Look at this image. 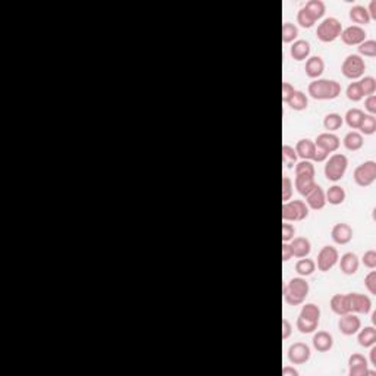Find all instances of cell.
I'll return each mask as SVG.
<instances>
[{
  "mask_svg": "<svg viewBox=\"0 0 376 376\" xmlns=\"http://www.w3.org/2000/svg\"><path fill=\"white\" fill-rule=\"evenodd\" d=\"M310 287L309 282L306 281L303 276H297L290 279L288 284L284 285L282 288V294H284L285 303L290 306H300L305 303L306 297L309 295Z\"/></svg>",
  "mask_w": 376,
  "mask_h": 376,
  "instance_id": "1",
  "label": "cell"
},
{
  "mask_svg": "<svg viewBox=\"0 0 376 376\" xmlns=\"http://www.w3.org/2000/svg\"><path fill=\"white\" fill-rule=\"evenodd\" d=\"M307 92L312 99L315 100H334L341 94V85L339 82L334 80H313L309 84Z\"/></svg>",
  "mask_w": 376,
  "mask_h": 376,
  "instance_id": "2",
  "label": "cell"
},
{
  "mask_svg": "<svg viewBox=\"0 0 376 376\" xmlns=\"http://www.w3.org/2000/svg\"><path fill=\"white\" fill-rule=\"evenodd\" d=\"M347 166H348V159L346 154L335 153L326 159L325 163V176L328 181L336 183L346 175Z\"/></svg>",
  "mask_w": 376,
  "mask_h": 376,
  "instance_id": "3",
  "label": "cell"
},
{
  "mask_svg": "<svg viewBox=\"0 0 376 376\" xmlns=\"http://www.w3.org/2000/svg\"><path fill=\"white\" fill-rule=\"evenodd\" d=\"M341 32H343L341 22L336 18H334V16H329V18H325L317 25L316 35L322 43H332L341 35Z\"/></svg>",
  "mask_w": 376,
  "mask_h": 376,
  "instance_id": "4",
  "label": "cell"
},
{
  "mask_svg": "<svg viewBox=\"0 0 376 376\" xmlns=\"http://www.w3.org/2000/svg\"><path fill=\"white\" fill-rule=\"evenodd\" d=\"M366 71V63L365 59L360 55H348L343 65H341V72L348 80H359L365 75Z\"/></svg>",
  "mask_w": 376,
  "mask_h": 376,
  "instance_id": "5",
  "label": "cell"
},
{
  "mask_svg": "<svg viewBox=\"0 0 376 376\" xmlns=\"http://www.w3.org/2000/svg\"><path fill=\"white\" fill-rule=\"evenodd\" d=\"M309 216V207L303 200H290L282 204V221L301 222Z\"/></svg>",
  "mask_w": 376,
  "mask_h": 376,
  "instance_id": "6",
  "label": "cell"
},
{
  "mask_svg": "<svg viewBox=\"0 0 376 376\" xmlns=\"http://www.w3.org/2000/svg\"><path fill=\"white\" fill-rule=\"evenodd\" d=\"M353 178L359 187L365 188V187L372 185L376 180V163L373 160H366L362 165H359L354 169Z\"/></svg>",
  "mask_w": 376,
  "mask_h": 376,
  "instance_id": "7",
  "label": "cell"
},
{
  "mask_svg": "<svg viewBox=\"0 0 376 376\" xmlns=\"http://www.w3.org/2000/svg\"><path fill=\"white\" fill-rule=\"evenodd\" d=\"M339 259V253L335 247L332 245H325L320 248V252L317 253V260H316V266L320 272H328L331 271Z\"/></svg>",
  "mask_w": 376,
  "mask_h": 376,
  "instance_id": "8",
  "label": "cell"
},
{
  "mask_svg": "<svg viewBox=\"0 0 376 376\" xmlns=\"http://www.w3.org/2000/svg\"><path fill=\"white\" fill-rule=\"evenodd\" d=\"M347 297H348L350 313H356V315H367V313H370L372 301H370V298L367 295L351 293V294H347Z\"/></svg>",
  "mask_w": 376,
  "mask_h": 376,
  "instance_id": "9",
  "label": "cell"
},
{
  "mask_svg": "<svg viewBox=\"0 0 376 376\" xmlns=\"http://www.w3.org/2000/svg\"><path fill=\"white\" fill-rule=\"evenodd\" d=\"M348 375L350 376H365L375 375L373 370H369L367 359L363 354L354 353L348 359Z\"/></svg>",
  "mask_w": 376,
  "mask_h": 376,
  "instance_id": "10",
  "label": "cell"
},
{
  "mask_svg": "<svg viewBox=\"0 0 376 376\" xmlns=\"http://www.w3.org/2000/svg\"><path fill=\"white\" fill-rule=\"evenodd\" d=\"M360 328H362V320H360V317H357L356 313H347V315L339 316L338 329L343 335H354L360 331Z\"/></svg>",
  "mask_w": 376,
  "mask_h": 376,
  "instance_id": "11",
  "label": "cell"
},
{
  "mask_svg": "<svg viewBox=\"0 0 376 376\" xmlns=\"http://www.w3.org/2000/svg\"><path fill=\"white\" fill-rule=\"evenodd\" d=\"M312 351L310 347L305 343H294L288 348V360L293 365H305L310 360Z\"/></svg>",
  "mask_w": 376,
  "mask_h": 376,
  "instance_id": "12",
  "label": "cell"
},
{
  "mask_svg": "<svg viewBox=\"0 0 376 376\" xmlns=\"http://www.w3.org/2000/svg\"><path fill=\"white\" fill-rule=\"evenodd\" d=\"M341 41L347 46H360L363 41L366 40L367 34L363 27L359 25H350L341 32Z\"/></svg>",
  "mask_w": 376,
  "mask_h": 376,
  "instance_id": "13",
  "label": "cell"
},
{
  "mask_svg": "<svg viewBox=\"0 0 376 376\" xmlns=\"http://www.w3.org/2000/svg\"><path fill=\"white\" fill-rule=\"evenodd\" d=\"M339 144H341V141H339L338 135H335L334 132H322V134L317 135V138L315 140L316 147L322 149L328 154L336 152L339 149Z\"/></svg>",
  "mask_w": 376,
  "mask_h": 376,
  "instance_id": "14",
  "label": "cell"
},
{
  "mask_svg": "<svg viewBox=\"0 0 376 376\" xmlns=\"http://www.w3.org/2000/svg\"><path fill=\"white\" fill-rule=\"evenodd\" d=\"M331 237L334 240V243L338 245H346L353 240V228L348 224H335L332 231H331Z\"/></svg>",
  "mask_w": 376,
  "mask_h": 376,
  "instance_id": "15",
  "label": "cell"
},
{
  "mask_svg": "<svg viewBox=\"0 0 376 376\" xmlns=\"http://www.w3.org/2000/svg\"><path fill=\"white\" fill-rule=\"evenodd\" d=\"M306 204L312 210H322L326 206V195L324 188L316 184V187L306 195Z\"/></svg>",
  "mask_w": 376,
  "mask_h": 376,
  "instance_id": "16",
  "label": "cell"
},
{
  "mask_svg": "<svg viewBox=\"0 0 376 376\" xmlns=\"http://www.w3.org/2000/svg\"><path fill=\"white\" fill-rule=\"evenodd\" d=\"M306 75L312 80H317L325 71V62L320 56H310L306 61Z\"/></svg>",
  "mask_w": 376,
  "mask_h": 376,
  "instance_id": "17",
  "label": "cell"
},
{
  "mask_svg": "<svg viewBox=\"0 0 376 376\" xmlns=\"http://www.w3.org/2000/svg\"><path fill=\"white\" fill-rule=\"evenodd\" d=\"M290 243H291L290 245H291L293 257L303 259V257H307L312 252V244L306 237H294Z\"/></svg>",
  "mask_w": 376,
  "mask_h": 376,
  "instance_id": "18",
  "label": "cell"
},
{
  "mask_svg": "<svg viewBox=\"0 0 376 376\" xmlns=\"http://www.w3.org/2000/svg\"><path fill=\"white\" fill-rule=\"evenodd\" d=\"M312 343H313V347L319 353H326L334 346V336L331 335L329 332H326V331H317L313 335Z\"/></svg>",
  "mask_w": 376,
  "mask_h": 376,
  "instance_id": "19",
  "label": "cell"
},
{
  "mask_svg": "<svg viewBox=\"0 0 376 376\" xmlns=\"http://www.w3.org/2000/svg\"><path fill=\"white\" fill-rule=\"evenodd\" d=\"M338 260H339V269H341L343 274L346 275L357 274L360 262H359V257H357L356 254L348 252V253L343 254L341 259H338Z\"/></svg>",
  "mask_w": 376,
  "mask_h": 376,
  "instance_id": "20",
  "label": "cell"
},
{
  "mask_svg": "<svg viewBox=\"0 0 376 376\" xmlns=\"http://www.w3.org/2000/svg\"><path fill=\"white\" fill-rule=\"evenodd\" d=\"M295 153H297V156L301 159V160H313V156H315V150H316V146H315V141H312V140H300V141H297L295 144Z\"/></svg>",
  "mask_w": 376,
  "mask_h": 376,
  "instance_id": "21",
  "label": "cell"
},
{
  "mask_svg": "<svg viewBox=\"0 0 376 376\" xmlns=\"http://www.w3.org/2000/svg\"><path fill=\"white\" fill-rule=\"evenodd\" d=\"M291 58L297 62L306 61L310 56V43L307 40H295L291 46Z\"/></svg>",
  "mask_w": 376,
  "mask_h": 376,
  "instance_id": "22",
  "label": "cell"
},
{
  "mask_svg": "<svg viewBox=\"0 0 376 376\" xmlns=\"http://www.w3.org/2000/svg\"><path fill=\"white\" fill-rule=\"evenodd\" d=\"M295 190L298 191L300 195L306 197L316 187L315 176H309V175H295L294 180Z\"/></svg>",
  "mask_w": 376,
  "mask_h": 376,
  "instance_id": "23",
  "label": "cell"
},
{
  "mask_svg": "<svg viewBox=\"0 0 376 376\" xmlns=\"http://www.w3.org/2000/svg\"><path fill=\"white\" fill-rule=\"evenodd\" d=\"M329 306H331V310L338 316L350 313V306H348V297H347V294L332 295V298L329 301Z\"/></svg>",
  "mask_w": 376,
  "mask_h": 376,
  "instance_id": "24",
  "label": "cell"
},
{
  "mask_svg": "<svg viewBox=\"0 0 376 376\" xmlns=\"http://www.w3.org/2000/svg\"><path fill=\"white\" fill-rule=\"evenodd\" d=\"M343 142H344V147L348 152H357V150H360L363 147L365 138H363V135L360 132L350 131L348 134H346Z\"/></svg>",
  "mask_w": 376,
  "mask_h": 376,
  "instance_id": "25",
  "label": "cell"
},
{
  "mask_svg": "<svg viewBox=\"0 0 376 376\" xmlns=\"http://www.w3.org/2000/svg\"><path fill=\"white\" fill-rule=\"evenodd\" d=\"M357 341L359 346L365 347V348H370L376 344V329L373 326H366L365 329L360 328L359 335H357Z\"/></svg>",
  "mask_w": 376,
  "mask_h": 376,
  "instance_id": "26",
  "label": "cell"
},
{
  "mask_svg": "<svg viewBox=\"0 0 376 376\" xmlns=\"http://www.w3.org/2000/svg\"><path fill=\"white\" fill-rule=\"evenodd\" d=\"M326 203L332 204V206H338L346 202V190L339 185H332L329 187V190L325 193Z\"/></svg>",
  "mask_w": 376,
  "mask_h": 376,
  "instance_id": "27",
  "label": "cell"
},
{
  "mask_svg": "<svg viewBox=\"0 0 376 376\" xmlns=\"http://www.w3.org/2000/svg\"><path fill=\"white\" fill-rule=\"evenodd\" d=\"M350 20L353 21L356 25L362 27V25H367L370 22V16L367 13V9L365 6L356 5L350 9Z\"/></svg>",
  "mask_w": 376,
  "mask_h": 376,
  "instance_id": "28",
  "label": "cell"
},
{
  "mask_svg": "<svg viewBox=\"0 0 376 376\" xmlns=\"http://www.w3.org/2000/svg\"><path fill=\"white\" fill-rule=\"evenodd\" d=\"M287 104L293 109V111H297V112H301V111H306L307 106H309V99L303 92H298L295 90L294 94L290 97V100L287 102Z\"/></svg>",
  "mask_w": 376,
  "mask_h": 376,
  "instance_id": "29",
  "label": "cell"
},
{
  "mask_svg": "<svg viewBox=\"0 0 376 376\" xmlns=\"http://www.w3.org/2000/svg\"><path fill=\"white\" fill-rule=\"evenodd\" d=\"M303 8L312 15V18L315 21L322 20L326 10L325 3L322 0H309Z\"/></svg>",
  "mask_w": 376,
  "mask_h": 376,
  "instance_id": "30",
  "label": "cell"
},
{
  "mask_svg": "<svg viewBox=\"0 0 376 376\" xmlns=\"http://www.w3.org/2000/svg\"><path fill=\"white\" fill-rule=\"evenodd\" d=\"M343 123H344V118L339 113H328L324 118V128L326 132L338 131L343 127Z\"/></svg>",
  "mask_w": 376,
  "mask_h": 376,
  "instance_id": "31",
  "label": "cell"
},
{
  "mask_svg": "<svg viewBox=\"0 0 376 376\" xmlns=\"http://www.w3.org/2000/svg\"><path fill=\"white\" fill-rule=\"evenodd\" d=\"M365 115H366V113L363 112V111H360V109H357V108H353V109L347 111L344 119H346L347 125H348L351 130H359V127H360V123L363 121Z\"/></svg>",
  "mask_w": 376,
  "mask_h": 376,
  "instance_id": "32",
  "label": "cell"
},
{
  "mask_svg": "<svg viewBox=\"0 0 376 376\" xmlns=\"http://www.w3.org/2000/svg\"><path fill=\"white\" fill-rule=\"evenodd\" d=\"M316 271V262L312 259H307L303 257L300 259L297 263H295V272L300 275V276H310V275L315 274Z\"/></svg>",
  "mask_w": 376,
  "mask_h": 376,
  "instance_id": "33",
  "label": "cell"
},
{
  "mask_svg": "<svg viewBox=\"0 0 376 376\" xmlns=\"http://www.w3.org/2000/svg\"><path fill=\"white\" fill-rule=\"evenodd\" d=\"M295 325H297V329H298L301 334H312V332H315L316 329H317L319 322H316V320H310V319H306V317H303V316L298 315Z\"/></svg>",
  "mask_w": 376,
  "mask_h": 376,
  "instance_id": "34",
  "label": "cell"
},
{
  "mask_svg": "<svg viewBox=\"0 0 376 376\" xmlns=\"http://www.w3.org/2000/svg\"><path fill=\"white\" fill-rule=\"evenodd\" d=\"M297 160H298V156H297V153H295L294 147H291V146H288V144L282 146V162L287 165V168L294 169Z\"/></svg>",
  "mask_w": 376,
  "mask_h": 376,
  "instance_id": "35",
  "label": "cell"
},
{
  "mask_svg": "<svg viewBox=\"0 0 376 376\" xmlns=\"http://www.w3.org/2000/svg\"><path fill=\"white\" fill-rule=\"evenodd\" d=\"M300 316H303L306 319H310V320L320 322V309L315 303H307L301 307Z\"/></svg>",
  "mask_w": 376,
  "mask_h": 376,
  "instance_id": "36",
  "label": "cell"
},
{
  "mask_svg": "<svg viewBox=\"0 0 376 376\" xmlns=\"http://www.w3.org/2000/svg\"><path fill=\"white\" fill-rule=\"evenodd\" d=\"M298 37V28L291 22H285L282 25V43H294Z\"/></svg>",
  "mask_w": 376,
  "mask_h": 376,
  "instance_id": "37",
  "label": "cell"
},
{
  "mask_svg": "<svg viewBox=\"0 0 376 376\" xmlns=\"http://www.w3.org/2000/svg\"><path fill=\"white\" fill-rule=\"evenodd\" d=\"M359 130L365 135H372L376 132V118L373 115H365L363 121L360 123Z\"/></svg>",
  "mask_w": 376,
  "mask_h": 376,
  "instance_id": "38",
  "label": "cell"
},
{
  "mask_svg": "<svg viewBox=\"0 0 376 376\" xmlns=\"http://www.w3.org/2000/svg\"><path fill=\"white\" fill-rule=\"evenodd\" d=\"M346 94H347V99H348V100H351V102H360V100L365 97V96H363V92H362V87H360V84H359V81L351 82V84L347 87Z\"/></svg>",
  "mask_w": 376,
  "mask_h": 376,
  "instance_id": "39",
  "label": "cell"
},
{
  "mask_svg": "<svg viewBox=\"0 0 376 376\" xmlns=\"http://www.w3.org/2000/svg\"><path fill=\"white\" fill-rule=\"evenodd\" d=\"M295 175H309V176H315V165L312 163V160H301V162H297L294 166Z\"/></svg>",
  "mask_w": 376,
  "mask_h": 376,
  "instance_id": "40",
  "label": "cell"
},
{
  "mask_svg": "<svg viewBox=\"0 0 376 376\" xmlns=\"http://www.w3.org/2000/svg\"><path fill=\"white\" fill-rule=\"evenodd\" d=\"M359 55L366 58H375L376 56V41L365 40L359 46Z\"/></svg>",
  "mask_w": 376,
  "mask_h": 376,
  "instance_id": "41",
  "label": "cell"
},
{
  "mask_svg": "<svg viewBox=\"0 0 376 376\" xmlns=\"http://www.w3.org/2000/svg\"><path fill=\"white\" fill-rule=\"evenodd\" d=\"M359 84H360V87H362V92H363V96H365V97L375 94L376 80L373 77H365V78H362V80L359 81Z\"/></svg>",
  "mask_w": 376,
  "mask_h": 376,
  "instance_id": "42",
  "label": "cell"
},
{
  "mask_svg": "<svg viewBox=\"0 0 376 376\" xmlns=\"http://www.w3.org/2000/svg\"><path fill=\"white\" fill-rule=\"evenodd\" d=\"M297 22L303 28H312L316 24V21L312 18V15L305 8H301V9L298 10V13H297Z\"/></svg>",
  "mask_w": 376,
  "mask_h": 376,
  "instance_id": "43",
  "label": "cell"
},
{
  "mask_svg": "<svg viewBox=\"0 0 376 376\" xmlns=\"http://www.w3.org/2000/svg\"><path fill=\"white\" fill-rule=\"evenodd\" d=\"M293 188H294V184L291 181L290 176H282V202H290L291 200V195H293Z\"/></svg>",
  "mask_w": 376,
  "mask_h": 376,
  "instance_id": "44",
  "label": "cell"
},
{
  "mask_svg": "<svg viewBox=\"0 0 376 376\" xmlns=\"http://www.w3.org/2000/svg\"><path fill=\"white\" fill-rule=\"evenodd\" d=\"M362 262L363 264L366 266L367 269H375L376 267V252L375 250H367L366 253L363 254V257H362Z\"/></svg>",
  "mask_w": 376,
  "mask_h": 376,
  "instance_id": "45",
  "label": "cell"
},
{
  "mask_svg": "<svg viewBox=\"0 0 376 376\" xmlns=\"http://www.w3.org/2000/svg\"><path fill=\"white\" fill-rule=\"evenodd\" d=\"M365 287L370 294H376V272L373 269L365 276Z\"/></svg>",
  "mask_w": 376,
  "mask_h": 376,
  "instance_id": "46",
  "label": "cell"
},
{
  "mask_svg": "<svg viewBox=\"0 0 376 376\" xmlns=\"http://www.w3.org/2000/svg\"><path fill=\"white\" fill-rule=\"evenodd\" d=\"M295 235V228L294 225L285 222L282 224V243H290Z\"/></svg>",
  "mask_w": 376,
  "mask_h": 376,
  "instance_id": "47",
  "label": "cell"
},
{
  "mask_svg": "<svg viewBox=\"0 0 376 376\" xmlns=\"http://www.w3.org/2000/svg\"><path fill=\"white\" fill-rule=\"evenodd\" d=\"M365 109H366L369 115H373L375 116L376 113V96L372 94V96H367L366 100H365Z\"/></svg>",
  "mask_w": 376,
  "mask_h": 376,
  "instance_id": "48",
  "label": "cell"
},
{
  "mask_svg": "<svg viewBox=\"0 0 376 376\" xmlns=\"http://www.w3.org/2000/svg\"><path fill=\"white\" fill-rule=\"evenodd\" d=\"M295 88L290 84V82H282V102L287 103L290 100V97L294 94Z\"/></svg>",
  "mask_w": 376,
  "mask_h": 376,
  "instance_id": "49",
  "label": "cell"
},
{
  "mask_svg": "<svg viewBox=\"0 0 376 376\" xmlns=\"http://www.w3.org/2000/svg\"><path fill=\"white\" fill-rule=\"evenodd\" d=\"M293 332V326L288 319H282V339H288Z\"/></svg>",
  "mask_w": 376,
  "mask_h": 376,
  "instance_id": "50",
  "label": "cell"
},
{
  "mask_svg": "<svg viewBox=\"0 0 376 376\" xmlns=\"http://www.w3.org/2000/svg\"><path fill=\"white\" fill-rule=\"evenodd\" d=\"M329 157V154L326 152H324L322 149L316 147L315 150V156H313V162H326V159Z\"/></svg>",
  "mask_w": 376,
  "mask_h": 376,
  "instance_id": "51",
  "label": "cell"
},
{
  "mask_svg": "<svg viewBox=\"0 0 376 376\" xmlns=\"http://www.w3.org/2000/svg\"><path fill=\"white\" fill-rule=\"evenodd\" d=\"M291 257H293V252L290 243H282V262H288Z\"/></svg>",
  "mask_w": 376,
  "mask_h": 376,
  "instance_id": "52",
  "label": "cell"
},
{
  "mask_svg": "<svg viewBox=\"0 0 376 376\" xmlns=\"http://www.w3.org/2000/svg\"><path fill=\"white\" fill-rule=\"evenodd\" d=\"M367 9V13H369V16H370V21L372 20H376V0H372L370 3H369V8Z\"/></svg>",
  "mask_w": 376,
  "mask_h": 376,
  "instance_id": "53",
  "label": "cell"
},
{
  "mask_svg": "<svg viewBox=\"0 0 376 376\" xmlns=\"http://www.w3.org/2000/svg\"><path fill=\"white\" fill-rule=\"evenodd\" d=\"M298 375H300L298 370H295L294 367L287 366L282 369V376H298Z\"/></svg>",
  "mask_w": 376,
  "mask_h": 376,
  "instance_id": "54",
  "label": "cell"
},
{
  "mask_svg": "<svg viewBox=\"0 0 376 376\" xmlns=\"http://www.w3.org/2000/svg\"><path fill=\"white\" fill-rule=\"evenodd\" d=\"M370 365L376 366V347H370Z\"/></svg>",
  "mask_w": 376,
  "mask_h": 376,
  "instance_id": "55",
  "label": "cell"
},
{
  "mask_svg": "<svg viewBox=\"0 0 376 376\" xmlns=\"http://www.w3.org/2000/svg\"><path fill=\"white\" fill-rule=\"evenodd\" d=\"M372 322H373V325L376 324V312H373V313H372Z\"/></svg>",
  "mask_w": 376,
  "mask_h": 376,
  "instance_id": "56",
  "label": "cell"
}]
</instances>
